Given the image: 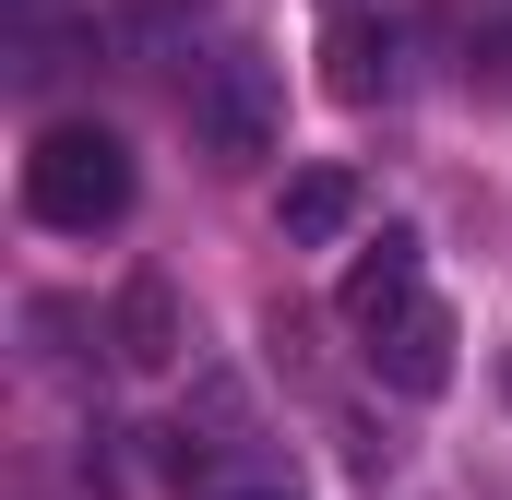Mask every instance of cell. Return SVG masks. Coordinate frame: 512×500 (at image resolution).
Wrapping results in <instances>:
<instances>
[{
    "mask_svg": "<svg viewBox=\"0 0 512 500\" xmlns=\"http://www.w3.org/2000/svg\"><path fill=\"white\" fill-rule=\"evenodd\" d=\"M24 215L60 227V239L120 227V215H131V143H120V131H96V120L36 131V155H24Z\"/></svg>",
    "mask_w": 512,
    "mask_h": 500,
    "instance_id": "obj_1",
    "label": "cell"
},
{
    "mask_svg": "<svg viewBox=\"0 0 512 500\" xmlns=\"http://www.w3.org/2000/svg\"><path fill=\"white\" fill-rule=\"evenodd\" d=\"M108 346H120V370H179V358H191V322H179V286H167V274H131L120 286Z\"/></svg>",
    "mask_w": 512,
    "mask_h": 500,
    "instance_id": "obj_4",
    "label": "cell"
},
{
    "mask_svg": "<svg viewBox=\"0 0 512 500\" xmlns=\"http://www.w3.org/2000/svg\"><path fill=\"white\" fill-rule=\"evenodd\" d=\"M405 298H417V239H405V227H382V250L346 274V334H370V322H382V310H405Z\"/></svg>",
    "mask_w": 512,
    "mask_h": 500,
    "instance_id": "obj_7",
    "label": "cell"
},
{
    "mask_svg": "<svg viewBox=\"0 0 512 500\" xmlns=\"http://www.w3.org/2000/svg\"><path fill=\"white\" fill-rule=\"evenodd\" d=\"M203 500H298V489H286V477H251V465H239V477H215Z\"/></svg>",
    "mask_w": 512,
    "mask_h": 500,
    "instance_id": "obj_8",
    "label": "cell"
},
{
    "mask_svg": "<svg viewBox=\"0 0 512 500\" xmlns=\"http://www.w3.org/2000/svg\"><path fill=\"white\" fill-rule=\"evenodd\" d=\"M274 131H286L274 72H262L251 48H215V60L191 72V143H203L215 167H251V155H274Z\"/></svg>",
    "mask_w": 512,
    "mask_h": 500,
    "instance_id": "obj_2",
    "label": "cell"
},
{
    "mask_svg": "<svg viewBox=\"0 0 512 500\" xmlns=\"http://www.w3.org/2000/svg\"><path fill=\"white\" fill-rule=\"evenodd\" d=\"M358 346H370V381H382V393L429 405V393L453 381V310H441V298L417 286V298H405V310H382V322H370Z\"/></svg>",
    "mask_w": 512,
    "mask_h": 500,
    "instance_id": "obj_3",
    "label": "cell"
},
{
    "mask_svg": "<svg viewBox=\"0 0 512 500\" xmlns=\"http://www.w3.org/2000/svg\"><path fill=\"white\" fill-rule=\"evenodd\" d=\"M322 84H334L346 108L393 96V24H382V12H334V36H322Z\"/></svg>",
    "mask_w": 512,
    "mask_h": 500,
    "instance_id": "obj_5",
    "label": "cell"
},
{
    "mask_svg": "<svg viewBox=\"0 0 512 500\" xmlns=\"http://www.w3.org/2000/svg\"><path fill=\"white\" fill-rule=\"evenodd\" d=\"M274 215H286V239H298V250H322V239H346V227H358V179H346V167H298Z\"/></svg>",
    "mask_w": 512,
    "mask_h": 500,
    "instance_id": "obj_6",
    "label": "cell"
}]
</instances>
